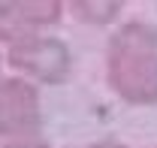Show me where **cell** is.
Instances as JSON below:
<instances>
[{"mask_svg": "<svg viewBox=\"0 0 157 148\" xmlns=\"http://www.w3.org/2000/svg\"><path fill=\"white\" fill-rule=\"evenodd\" d=\"M73 12L88 24H109L121 12V3L118 0H76Z\"/></svg>", "mask_w": 157, "mask_h": 148, "instance_id": "cell-5", "label": "cell"}, {"mask_svg": "<svg viewBox=\"0 0 157 148\" xmlns=\"http://www.w3.org/2000/svg\"><path fill=\"white\" fill-rule=\"evenodd\" d=\"M60 3L55 0H15V3H3V18L18 21L21 27H45L60 18Z\"/></svg>", "mask_w": 157, "mask_h": 148, "instance_id": "cell-4", "label": "cell"}, {"mask_svg": "<svg viewBox=\"0 0 157 148\" xmlns=\"http://www.w3.org/2000/svg\"><path fill=\"white\" fill-rule=\"evenodd\" d=\"M109 82L127 103H157V30L145 21H127L109 42Z\"/></svg>", "mask_w": 157, "mask_h": 148, "instance_id": "cell-1", "label": "cell"}, {"mask_svg": "<svg viewBox=\"0 0 157 148\" xmlns=\"http://www.w3.org/2000/svg\"><path fill=\"white\" fill-rule=\"evenodd\" d=\"M91 148H127V145H121V142H115V139H103V142H94Z\"/></svg>", "mask_w": 157, "mask_h": 148, "instance_id": "cell-7", "label": "cell"}, {"mask_svg": "<svg viewBox=\"0 0 157 148\" xmlns=\"http://www.w3.org/2000/svg\"><path fill=\"white\" fill-rule=\"evenodd\" d=\"M6 148H48V145L33 142V139H12V145H6Z\"/></svg>", "mask_w": 157, "mask_h": 148, "instance_id": "cell-6", "label": "cell"}, {"mask_svg": "<svg viewBox=\"0 0 157 148\" xmlns=\"http://www.w3.org/2000/svg\"><path fill=\"white\" fill-rule=\"evenodd\" d=\"M39 124V97L36 88L27 85L24 79H6L0 91V127L9 139L30 136Z\"/></svg>", "mask_w": 157, "mask_h": 148, "instance_id": "cell-3", "label": "cell"}, {"mask_svg": "<svg viewBox=\"0 0 157 148\" xmlns=\"http://www.w3.org/2000/svg\"><path fill=\"white\" fill-rule=\"evenodd\" d=\"M9 64L39 82H60L70 73V49L52 37H18L9 45Z\"/></svg>", "mask_w": 157, "mask_h": 148, "instance_id": "cell-2", "label": "cell"}]
</instances>
